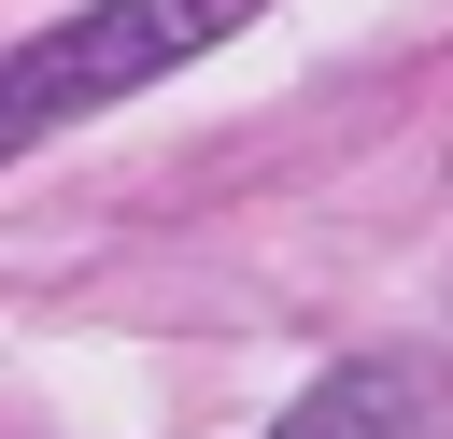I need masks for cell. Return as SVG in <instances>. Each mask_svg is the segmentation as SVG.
<instances>
[{
    "label": "cell",
    "mask_w": 453,
    "mask_h": 439,
    "mask_svg": "<svg viewBox=\"0 0 453 439\" xmlns=\"http://www.w3.org/2000/svg\"><path fill=\"white\" fill-rule=\"evenodd\" d=\"M241 14H255V0H99V14H71V28H42V42H0V156H28L42 127H71V113L156 85V71H184V57L226 42Z\"/></svg>",
    "instance_id": "cell-1"
},
{
    "label": "cell",
    "mask_w": 453,
    "mask_h": 439,
    "mask_svg": "<svg viewBox=\"0 0 453 439\" xmlns=\"http://www.w3.org/2000/svg\"><path fill=\"white\" fill-rule=\"evenodd\" d=\"M269 439H439V411H425L411 368H326Z\"/></svg>",
    "instance_id": "cell-2"
}]
</instances>
